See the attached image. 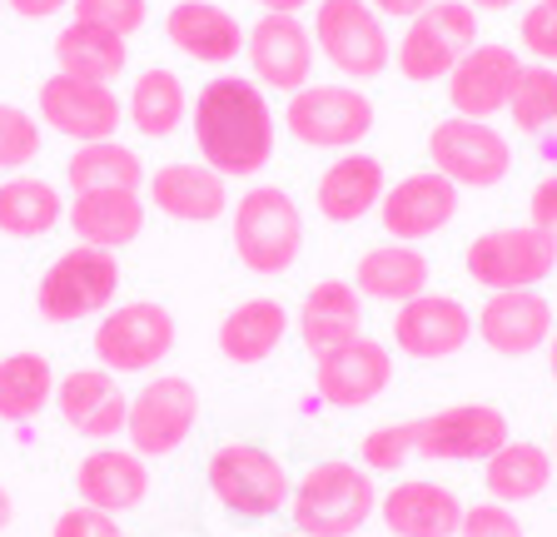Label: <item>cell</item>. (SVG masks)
Returning a JSON list of instances; mask_svg holds the SVG:
<instances>
[{
	"mask_svg": "<svg viewBox=\"0 0 557 537\" xmlns=\"http://www.w3.org/2000/svg\"><path fill=\"white\" fill-rule=\"evenodd\" d=\"M189 125H195L199 160L220 170L224 179H249L274 160V110L264 100V85L255 80H239V75L209 80L195 100Z\"/></svg>",
	"mask_w": 557,
	"mask_h": 537,
	"instance_id": "obj_1",
	"label": "cell"
},
{
	"mask_svg": "<svg viewBox=\"0 0 557 537\" xmlns=\"http://www.w3.org/2000/svg\"><path fill=\"white\" fill-rule=\"evenodd\" d=\"M379 508V488H373L363 463H313L289 492V517L299 537H354Z\"/></svg>",
	"mask_w": 557,
	"mask_h": 537,
	"instance_id": "obj_2",
	"label": "cell"
},
{
	"mask_svg": "<svg viewBox=\"0 0 557 537\" xmlns=\"http://www.w3.org/2000/svg\"><path fill=\"white\" fill-rule=\"evenodd\" d=\"M230 239L249 274H259V279L289 274L304 249V214L294 204V195L278 185H255L249 195H239L230 220Z\"/></svg>",
	"mask_w": 557,
	"mask_h": 537,
	"instance_id": "obj_3",
	"label": "cell"
},
{
	"mask_svg": "<svg viewBox=\"0 0 557 537\" xmlns=\"http://www.w3.org/2000/svg\"><path fill=\"white\" fill-rule=\"evenodd\" d=\"M313 50L344 80H379L394 65V40L369 0H313Z\"/></svg>",
	"mask_w": 557,
	"mask_h": 537,
	"instance_id": "obj_4",
	"label": "cell"
},
{
	"mask_svg": "<svg viewBox=\"0 0 557 537\" xmlns=\"http://www.w3.org/2000/svg\"><path fill=\"white\" fill-rule=\"evenodd\" d=\"M120 294V259L115 249L75 245L40 274L35 289V309L50 324H81L90 314H104Z\"/></svg>",
	"mask_w": 557,
	"mask_h": 537,
	"instance_id": "obj_5",
	"label": "cell"
},
{
	"mask_svg": "<svg viewBox=\"0 0 557 537\" xmlns=\"http://www.w3.org/2000/svg\"><path fill=\"white\" fill-rule=\"evenodd\" d=\"M209 492L220 498L224 513L244 517V523H259V517H274L278 508H289V473L269 448L259 444H224L214 448L205 467Z\"/></svg>",
	"mask_w": 557,
	"mask_h": 537,
	"instance_id": "obj_6",
	"label": "cell"
},
{
	"mask_svg": "<svg viewBox=\"0 0 557 537\" xmlns=\"http://www.w3.org/2000/svg\"><path fill=\"white\" fill-rule=\"evenodd\" d=\"M478 46V11L468 0H438L423 15H413L398 40V75L413 85H438L453 65Z\"/></svg>",
	"mask_w": 557,
	"mask_h": 537,
	"instance_id": "obj_7",
	"label": "cell"
},
{
	"mask_svg": "<svg viewBox=\"0 0 557 537\" xmlns=\"http://www.w3.org/2000/svg\"><path fill=\"white\" fill-rule=\"evenodd\" d=\"M284 125L309 150H359L373 129V100L359 85H304L284 105Z\"/></svg>",
	"mask_w": 557,
	"mask_h": 537,
	"instance_id": "obj_8",
	"label": "cell"
},
{
	"mask_svg": "<svg viewBox=\"0 0 557 537\" xmlns=\"http://www.w3.org/2000/svg\"><path fill=\"white\" fill-rule=\"evenodd\" d=\"M468 279L483 289H537L557 268V245L533 224H503V229L478 234L463 254Z\"/></svg>",
	"mask_w": 557,
	"mask_h": 537,
	"instance_id": "obj_9",
	"label": "cell"
},
{
	"mask_svg": "<svg viewBox=\"0 0 557 537\" xmlns=\"http://www.w3.org/2000/svg\"><path fill=\"white\" fill-rule=\"evenodd\" d=\"M174 349V314L154 299L104 309L95 324V359L110 374H150Z\"/></svg>",
	"mask_w": 557,
	"mask_h": 537,
	"instance_id": "obj_10",
	"label": "cell"
},
{
	"mask_svg": "<svg viewBox=\"0 0 557 537\" xmlns=\"http://www.w3.org/2000/svg\"><path fill=\"white\" fill-rule=\"evenodd\" d=\"M429 160L443 179H453L458 189H493L508 179L512 170V145L503 129H493L487 120L453 115L438 120L429 135Z\"/></svg>",
	"mask_w": 557,
	"mask_h": 537,
	"instance_id": "obj_11",
	"label": "cell"
},
{
	"mask_svg": "<svg viewBox=\"0 0 557 537\" xmlns=\"http://www.w3.org/2000/svg\"><path fill=\"white\" fill-rule=\"evenodd\" d=\"M195 423H199V388L180 374H160L129 398L125 438L139 458H164L185 448Z\"/></svg>",
	"mask_w": 557,
	"mask_h": 537,
	"instance_id": "obj_12",
	"label": "cell"
},
{
	"mask_svg": "<svg viewBox=\"0 0 557 537\" xmlns=\"http://www.w3.org/2000/svg\"><path fill=\"white\" fill-rule=\"evenodd\" d=\"M508 444V419L493 403H453V409L413 419V458L433 463H473L493 458Z\"/></svg>",
	"mask_w": 557,
	"mask_h": 537,
	"instance_id": "obj_13",
	"label": "cell"
},
{
	"mask_svg": "<svg viewBox=\"0 0 557 537\" xmlns=\"http://www.w3.org/2000/svg\"><path fill=\"white\" fill-rule=\"evenodd\" d=\"M244 55H249L255 85L294 95L309 85L319 50H313V30L299 15H259V21L244 30Z\"/></svg>",
	"mask_w": 557,
	"mask_h": 537,
	"instance_id": "obj_14",
	"label": "cell"
},
{
	"mask_svg": "<svg viewBox=\"0 0 557 537\" xmlns=\"http://www.w3.org/2000/svg\"><path fill=\"white\" fill-rule=\"evenodd\" d=\"M388 384H394V353H388V344L369 339V334L313 359V388H319L329 409H363Z\"/></svg>",
	"mask_w": 557,
	"mask_h": 537,
	"instance_id": "obj_15",
	"label": "cell"
},
{
	"mask_svg": "<svg viewBox=\"0 0 557 537\" xmlns=\"http://www.w3.org/2000/svg\"><path fill=\"white\" fill-rule=\"evenodd\" d=\"M40 125L75 145L115 140L120 129V95L104 80H75V75H50L40 85Z\"/></svg>",
	"mask_w": 557,
	"mask_h": 537,
	"instance_id": "obj_16",
	"label": "cell"
},
{
	"mask_svg": "<svg viewBox=\"0 0 557 537\" xmlns=\"http://www.w3.org/2000/svg\"><path fill=\"white\" fill-rule=\"evenodd\" d=\"M453 214H458V185L443 179L438 170L404 175L398 185L383 189V199H379V224L398 245H418V239L448 229Z\"/></svg>",
	"mask_w": 557,
	"mask_h": 537,
	"instance_id": "obj_17",
	"label": "cell"
},
{
	"mask_svg": "<svg viewBox=\"0 0 557 537\" xmlns=\"http://www.w3.org/2000/svg\"><path fill=\"white\" fill-rule=\"evenodd\" d=\"M522 75V60L512 46H498V40H478L448 75V105L453 115L468 120H493L498 110H508L512 85Z\"/></svg>",
	"mask_w": 557,
	"mask_h": 537,
	"instance_id": "obj_18",
	"label": "cell"
},
{
	"mask_svg": "<svg viewBox=\"0 0 557 537\" xmlns=\"http://www.w3.org/2000/svg\"><path fill=\"white\" fill-rule=\"evenodd\" d=\"M473 339V314L463 309V299L453 294H418L408 304H398L394 319V344L408 359H453L458 349H468Z\"/></svg>",
	"mask_w": 557,
	"mask_h": 537,
	"instance_id": "obj_19",
	"label": "cell"
},
{
	"mask_svg": "<svg viewBox=\"0 0 557 537\" xmlns=\"http://www.w3.org/2000/svg\"><path fill=\"white\" fill-rule=\"evenodd\" d=\"M478 339L503 359H528L553 339V304L537 289L487 294V304L478 309Z\"/></svg>",
	"mask_w": 557,
	"mask_h": 537,
	"instance_id": "obj_20",
	"label": "cell"
},
{
	"mask_svg": "<svg viewBox=\"0 0 557 537\" xmlns=\"http://www.w3.org/2000/svg\"><path fill=\"white\" fill-rule=\"evenodd\" d=\"M55 409H60V419H65L70 433L104 444V438L125 433L129 398H125V388L115 384V374L95 363V369H75V374L60 378L55 384Z\"/></svg>",
	"mask_w": 557,
	"mask_h": 537,
	"instance_id": "obj_21",
	"label": "cell"
},
{
	"mask_svg": "<svg viewBox=\"0 0 557 537\" xmlns=\"http://www.w3.org/2000/svg\"><path fill=\"white\" fill-rule=\"evenodd\" d=\"M379 513L394 537H458L463 502H458V492L448 483L404 478L379 498Z\"/></svg>",
	"mask_w": 557,
	"mask_h": 537,
	"instance_id": "obj_22",
	"label": "cell"
},
{
	"mask_svg": "<svg viewBox=\"0 0 557 537\" xmlns=\"http://www.w3.org/2000/svg\"><path fill=\"white\" fill-rule=\"evenodd\" d=\"M150 204L180 224H209L230 210V185L220 170H209L205 160H174L160 164L150 179Z\"/></svg>",
	"mask_w": 557,
	"mask_h": 537,
	"instance_id": "obj_23",
	"label": "cell"
},
{
	"mask_svg": "<svg viewBox=\"0 0 557 537\" xmlns=\"http://www.w3.org/2000/svg\"><path fill=\"white\" fill-rule=\"evenodd\" d=\"M164 36L180 55H189L195 65H230L244 50V25L239 15H230L214 0H180L164 15Z\"/></svg>",
	"mask_w": 557,
	"mask_h": 537,
	"instance_id": "obj_24",
	"label": "cell"
},
{
	"mask_svg": "<svg viewBox=\"0 0 557 537\" xmlns=\"http://www.w3.org/2000/svg\"><path fill=\"white\" fill-rule=\"evenodd\" d=\"M75 492H81L85 508H100V513H129L145 502L150 492V463L135 453V448H95L81 458L75 467Z\"/></svg>",
	"mask_w": 557,
	"mask_h": 537,
	"instance_id": "obj_25",
	"label": "cell"
},
{
	"mask_svg": "<svg viewBox=\"0 0 557 537\" xmlns=\"http://www.w3.org/2000/svg\"><path fill=\"white\" fill-rule=\"evenodd\" d=\"M294 324H299L304 349L319 359V353H329L363 334V294L354 289V279H319L304 294Z\"/></svg>",
	"mask_w": 557,
	"mask_h": 537,
	"instance_id": "obj_26",
	"label": "cell"
},
{
	"mask_svg": "<svg viewBox=\"0 0 557 537\" xmlns=\"http://www.w3.org/2000/svg\"><path fill=\"white\" fill-rule=\"evenodd\" d=\"M383 189H388L383 164L373 160V154H363V150H344L324 175H319L313 199H319V214H324L329 224H359L363 214L379 210Z\"/></svg>",
	"mask_w": 557,
	"mask_h": 537,
	"instance_id": "obj_27",
	"label": "cell"
},
{
	"mask_svg": "<svg viewBox=\"0 0 557 537\" xmlns=\"http://www.w3.org/2000/svg\"><path fill=\"white\" fill-rule=\"evenodd\" d=\"M65 220L81 245L125 249L145 229V199H139V189H90V195L70 199Z\"/></svg>",
	"mask_w": 557,
	"mask_h": 537,
	"instance_id": "obj_28",
	"label": "cell"
},
{
	"mask_svg": "<svg viewBox=\"0 0 557 537\" xmlns=\"http://www.w3.org/2000/svg\"><path fill=\"white\" fill-rule=\"evenodd\" d=\"M354 289L363 299H379V304H408L418 294H429V259L418 254L413 245H379L359 259L354 268Z\"/></svg>",
	"mask_w": 557,
	"mask_h": 537,
	"instance_id": "obj_29",
	"label": "cell"
},
{
	"mask_svg": "<svg viewBox=\"0 0 557 537\" xmlns=\"http://www.w3.org/2000/svg\"><path fill=\"white\" fill-rule=\"evenodd\" d=\"M289 334V309L278 299H244L220 324V353L230 363H264Z\"/></svg>",
	"mask_w": 557,
	"mask_h": 537,
	"instance_id": "obj_30",
	"label": "cell"
},
{
	"mask_svg": "<svg viewBox=\"0 0 557 537\" xmlns=\"http://www.w3.org/2000/svg\"><path fill=\"white\" fill-rule=\"evenodd\" d=\"M55 65L60 75H75V80H120L129 65V40L115 30H100V25L70 21L55 36Z\"/></svg>",
	"mask_w": 557,
	"mask_h": 537,
	"instance_id": "obj_31",
	"label": "cell"
},
{
	"mask_svg": "<svg viewBox=\"0 0 557 537\" xmlns=\"http://www.w3.org/2000/svg\"><path fill=\"white\" fill-rule=\"evenodd\" d=\"M65 220V199L50 179L35 175H11L0 179V234L11 239H40Z\"/></svg>",
	"mask_w": 557,
	"mask_h": 537,
	"instance_id": "obj_32",
	"label": "cell"
},
{
	"mask_svg": "<svg viewBox=\"0 0 557 537\" xmlns=\"http://www.w3.org/2000/svg\"><path fill=\"white\" fill-rule=\"evenodd\" d=\"M125 115L145 140H170L189 115V95H185V85H180V75L164 71V65H150V71L135 80V90H129Z\"/></svg>",
	"mask_w": 557,
	"mask_h": 537,
	"instance_id": "obj_33",
	"label": "cell"
},
{
	"mask_svg": "<svg viewBox=\"0 0 557 537\" xmlns=\"http://www.w3.org/2000/svg\"><path fill=\"white\" fill-rule=\"evenodd\" d=\"M483 483L487 492H493V502H533L547 492V483H553V453L537 444H503L498 453L487 458L483 467Z\"/></svg>",
	"mask_w": 557,
	"mask_h": 537,
	"instance_id": "obj_34",
	"label": "cell"
},
{
	"mask_svg": "<svg viewBox=\"0 0 557 537\" xmlns=\"http://www.w3.org/2000/svg\"><path fill=\"white\" fill-rule=\"evenodd\" d=\"M65 179L75 195H90V189H139L145 185V164H139V154L129 145L95 140L70 154Z\"/></svg>",
	"mask_w": 557,
	"mask_h": 537,
	"instance_id": "obj_35",
	"label": "cell"
},
{
	"mask_svg": "<svg viewBox=\"0 0 557 537\" xmlns=\"http://www.w3.org/2000/svg\"><path fill=\"white\" fill-rule=\"evenodd\" d=\"M55 398V369L46 353H5L0 359V419L25 423Z\"/></svg>",
	"mask_w": 557,
	"mask_h": 537,
	"instance_id": "obj_36",
	"label": "cell"
},
{
	"mask_svg": "<svg viewBox=\"0 0 557 537\" xmlns=\"http://www.w3.org/2000/svg\"><path fill=\"white\" fill-rule=\"evenodd\" d=\"M508 115L522 135H543L557 125V65H522L518 85H512Z\"/></svg>",
	"mask_w": 557,
	"mask_h": 537,
	"instance_id": "obj_37",
	"label": "cell"
},
{
	"mask_svg": "<svg viewBox=\"0 0 557 537\" xmlns=\"http://www.w3.org/2000/svg\"><path fill=\"white\" fill-rule=\"evenodd\" d=\"M30 160H40V120L0 100V175H15Z\"/></svg>",
	"mask_w": 557,
	"mask_h": 537,
	"instance_id": "obj_38",
	"label": "cell"
},
{
	"mask_svg": "<svg viewBox=\"0 0 557 537\" xmlns=\"http://www.w3.org/2000/svg\"><path fill=\"white\" fill-rule=\"evenodd\" d=\"M408 458H413V419L408 423H379V428L363 433L359 463L369 467V473H398Z\"/></svg>",
	"mask_w": 557,
	"mask_h": 537,
	"instance_id": "obj_39",
	"label": "cell"
},
{
	"mask_svg": "<svg viewBox=\"0 0 557 537\" xmlns=\"http://www.w3.org/2000/svg\"><path fill=\"white\" fill-rule=\"evenodd\" d=\"M70 11H75V21L100 25V30H115V36L129 40L139 25H145L150 5H145V0H70Z\"/></svg>",
	"mask_w": 557,
	"mask_h": 537,
	"instance_id": "obj_40",
	"label": "cell"
},
{
	"mask_svg": "<svg viewBox=\"0 0 557 537\" xmlns=\"http://www.w3.org/2000/svg\"><path fill=\"white\" fill-rule=\"evenodd\" d=\"M518 36H522V50L543 65H557V5H528L518 21Z\"/></svg>",
	"mask_w": 557,
	"mask_h": 537,
	"instance_id": "obj_41",
	"label": "cell"
},
{
	"mask_svg": "<svg viewBox=\"0 0 557 537\" xmlns=\"http://www.w3.org/2000/svg\"><path fill=\"white\" fill-rule=\"evenodd\" d=\"M458 537H528L508 502H473L463 508V523H458Z\"/></svg>",
	"mask_w": 557,
	"mask_h": 537,
	"instance_id": "obj_42",
	"label": "cell"
},
{
	"mask_svg": "<svg viewBox=\"0 0 557 537\" xmlns=\"http://www.w3.org/2000/svg\"><path fill=\"white\" fill-rule=\"evenodd\" d=\"M50 537H125V533H120L115 513H100V508L75 502V508H65V513L55 517V533Z\"/></svg>",
	"mask_w": 557,
	"mask_h": 537,
	"instance_id": "obj_43",
	"label": "cell"
},
{
	"mask_svg": "<svg viewBox=\"0 0 557 537\" xmlns=\"http://www.w3.org/2000/svg\"><path fill=\"white\" fill-rule=\"evenodd\" d=\"M528 224H533V229H543L547 239L557 245V175L537 179L533 199H528Z\"/></svg>",
	"mask_w": 557,
	"mask_h": 537,
	"instance_id": "obj_44",
	"label": "cell"
},
{
	"mask_svg": "<svg viewBox=\"0 0 557 537\" xmlns=\"http://www.w3.org/2000/svg\"><path fill=\"white\" fill-rule=\"evenodd\" d=\"M369 5L383 21H413V15H423L429 5H438V0H369Z\"/></svg>",
	"mask_w": 557,
	"mask_h": 537,
	"instance_id": "obj_45",
	"label": "cell"
},
{
	"mask_svg": "<svg viewBox=\"0 0 557 537\" xmlns=\"http://www.w3.org/2000/svg\"><path fill=\"white\" fill-rule=\"evenodd\" d=\"M15 15H25V21H50V15L70 11V0H5Z\"/></svg>",
	"mask_w": 557,
	"mask_h": 537,
	"instance_id": "obj_46",
	"label": "cell"
},
{
	"mask_svg": "<svg viewBox=\"0 0 557 537\" xmlns=\"http://www.w3.org/2000/svg\"><path fill=\"white\" fill-rule=\"evenodd\" d=\"M264 15H299V11H309L313 0H255Z\"/></svg>",
	"mask_w": 557,
	"mask_h": 537,
	"instance_id": "obj_47",
	"label": "cell"
},
{
	"mask_svg": "<svg viewBox=\"0 0 557 537\" xmlns=\"http://www.w3.org/2000/svg\"><path fill=\"white\" fill-rule=\"evenodd\" d=\"M468 5H473V11H512L518 0H468Z\"/></svg>",
	"mask_w": 557,
	"mask_h": 537,
	"instance_id": "obj_48",
	"label": "cell"
},
{
	"mask_svg": "<svg viewBox=\"0 0 557 537\" xmlns=\"http://www.w3.org/2000/svg\"><path fill=\"white\" fill-rule=\"evenodd\" d=\"M11 513H15V508H11V492L0 488V533H5V527H11Z\"/></svg>",
	"mask_w": 557,
	"mask_h": 537,
	"instance_id": "obj_49",
	"label": "cell"
},
{
	"mask_svg": "<svg viewBox=\"0 0 557 537\" xmlns=\"http://www.w3.org/2000/svg\"><path fill=\"white\" fill-rule=\"evenodd\" d=\"M547 369H553V378H557V328H553V339H547Z\"/></svg>",
	"mask_w": 557,
	"mask_h": 537,
	"instance_id": "obj_50",
	"label": "cell"
},
{
	"mask_svg": "<svg viewBox=\"0 0 557 537\" xmlns=\"http://www.w3.org/2000/svg\"><path fill=\"white\" fill-rule=\"evenodd\" d=\"M553 467H557V428H553Z\"/></svg>",
	"mask_w": 557,
	"mask_h": 537,
	"instance_id": "obj_51",
	"label": "cell"
},
{
	"mask_svg": "<svg viewBox=\"0 0 557 537\" xmlns=\"http://www.w3.org/2000/svg\"><path fill=\"white\" fill-rule=\"evenodd\" d=\"M278 537H299V533H278Z\"/></svg>",
	"mask_w": 557,
	"mask_h": 537,
	"instance_id": "obj_52",
	"label": "cell"
},
{
	"mask_svg": "<svg viewBox=\"0 0 557 537\" xmlns=\"http://www.w3.org/2000/svg\"><path fill=\"white\" fill-rule=\"evenodd\" d=\"M543 5H557V0H543Z\"/></svg>",
	"mask_w": 557,
	"mask_h": 537,
	"instance_id": "obj_53",
	"label": "cell"
}]
</instances>
